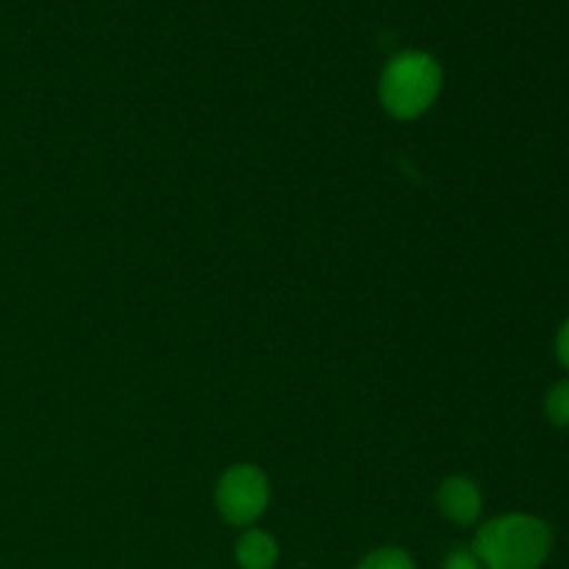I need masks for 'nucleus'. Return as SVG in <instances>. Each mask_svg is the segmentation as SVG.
<instances>
[{"label":"nucleus","mask_w":569,"mask_h":569,"mask_svg":"<svg viewBox=\"0 0 569 569\" xmlns=\"http://www.w3.org/2000/svg\"><path fill=\"white\" fill-rule=\"evenodd\" d=\"M472 550L483 569H539L553 550V531L533 515H503L478 528Z\"/></svg>","instance_id":"f257e3e1"},{"label":"nucleus","mask_w":569,"mask_h":569,"mask_svg":"<svg viewBox=\"0 0 569 569\" xmlns=\"http://www.w3.org/2000/svg\"><path fill=\"white\" fill-rule=\"evenodd\" d=\"M439 92H442V67L422 50H403L392 56L378 81L381 106L395 120H415L426 114Z\"/></svg>","instance_id":"f03ea898"},{"label":"nucleus","mask_w":569,"mask_h":569,"mask_svg":"<svg viewBox=\"0 0 569 569\" xmlns=\"http://www.w3.org/2000/svg\"><path fill=\"white\" fill-rule=\"evenodd\" d=\"M217 509L231 526H250L259 520L270 503V481L253 465H237L222 472L217 483Z\"/></svg>","instance_id":"7ed1b4c3"},{"label":"nucleus","mask_w":569,"mask_h":569,"mask_svg":"<svg viewBox=\"0 0 569 569\" xmlns=\"http://www.w3.org/2000/svg\"><path fill=\"white\" fill-rule=\"evenodd\" d=\"M439 511L456 526H472L483 511V495L478 483L467 476H453L439 487Z\"/></svg>","instance_id":"20e7f679"},{"label":"nucleus","mask_w":569,"mask_h":569,"mask_svg":"<svg viewBox=\"0 0 569 569\" xmlns=\"http://www.w3.org/2000/svg\"><path fill=\"white\" fill-rule=\"evenodd\" d=\"M233 556L242 569H272L278 565V542L267 531L253 528L239 537Z\"/></svg>","instance_id":"39448f33"},{"label":"nucleus","mask_w":569,"mask_h":569,"mask_svg":"<svg viewBox=\"0 0 569 569\" xmlns=\"http://www.w3.org/2000/svg\"><path fill=\"white\" fill-rule=\"evenodd\" d=\"M356 569H417L411 556L400 548H381L367 553Z\"/></svg>","instance_id":"423d86ee"},{"label":"nucleus","mask_w":569,"mask_h":569,"mask_svg":"<svg viewBox=\"0 0 569 569\" xmlns=\"http://www.w3.org/2000/svg\"><path fill=\"white\" fill-rule=\"evenodd\" d=\"M545 415L553 426L569 428V378L550 387L548 398H545Z\"/></svg>","instance_id":"0eeeda50"},{"label":"nucleus","mask_w":569,"mask_h":569,"mask_svg":"<svg viewBox=\"0 0 569 569\" xmlns=\"http://www.w3.org/2000/svg\"><path fill=\"white\" fill-rule=\"evenodd\" d=\"M442 569H483V565L472 548H456L445 556Z\"/></svg>","instance_id":"6e6552de"},{"label":"nucleus","mask_w":569,"mask_h":569,"mask_svg":"<svg viewBox=\"0 0 569 569\" xmlns=\"http://www.w3.org/2000/svg\"><path fill=\"white\" fill-rule=\"evenodd\" d=\"M556 356H559L561 367H567L569 370V317L561 322L559 333H556Z\"/></svg>","instance_id":"1a4fd4ad"}]
</instances>
